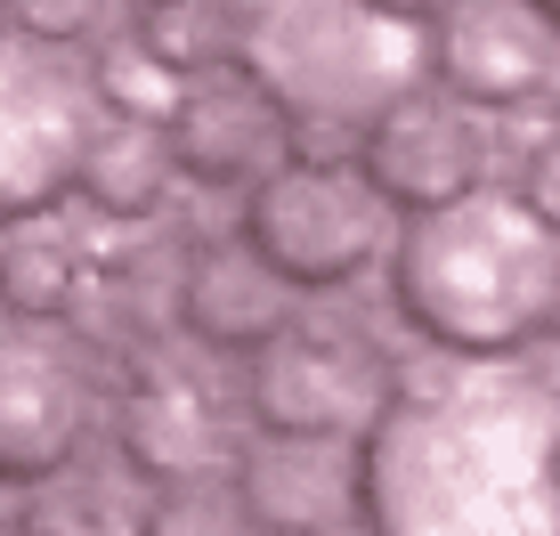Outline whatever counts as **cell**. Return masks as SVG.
<instances>
[{
	"label": "cell",
	"mask_w": 560,
	"mask_h": 536,
	"mask_svg": "<svg viewBox=\"0 0 560 536\" xmlns=\"http://www.w3.org/2000/svg\"><path fill=\"white\" fill-rule=\"evenodd\" d=\"M358 171L382 187L390 212H439V203H463L488 187V130H479V106H463L455 90L431 98V90H407L398 106H382L374 123L358 130Z\"/></svg>",
	"instance_id": "obj_7"
},
{
	"label": "cell",
	"mask_w": 560,
	"mask_h": 536,
	"mask_svg": "<svg viewBox=\"0 0 560 536\" xmlns=\"http://www.w3.org/2000/svg\"><path fill=\"white\" fill-rule=\"evenodd\" d=\"M520 196H528V212L560 228V130H545V139L528 147V163H520Z\"/></svg>",
	"instance_id": "obj_19"
},
{
	"label": "cell",
	"mask_w": 560,
	"mask_h": 536,
	"mask_svg": "<svg viewBox=\"0 0 560 536\" xmlns=\"http://www.w3.org/2000/svg\"><path fill=\"white\" fill-rule=\"evenodd\" d=\"M171 179H179V155H171V130L163 123H130V114H114L98 139H90V163H82L90 212L147 220V212H163Z\"/></svg>",
	"instance_id": "obj_14"
},
{
	"label": "cell",
	"mask_w": 560,
	"mask_h": 536,
	"mask_svg": "<svg viewBox=\"0 0 560 536\" xmlns=\"http://www.w3.org/2000/svg\"><path fill=\"white\" fill-rule=\"evenodd\" d=\"M106 0H9V33H33V42H82L90 25H98Z\"/></svg>",
	"instance_id": "obj_18"
},
{
	"label": "cell",
	"mask_w": 560,
	"mask_h": 536,
	"mask_svg": "<svg viewBox=\"0 0 560 536\" xmlns=\"http://www.w3.org/2000/svg\"><path fill=\"white\" fill-rule=\"evenodd\" d=\"M90 73H98L106 114H130V123H163V130H171V114H179V98H187V73L163 66L139 33H114V42H98Z\"/></svg>",
	"instance_id": "obj_15"
},
{
	"label": "cell",
	"mask_w": 560,
	"mask_h": 536,
	"mask_svg": "<svg viewBox=\"0 0 560 536\" xmlns=\"http://www.w3.org/2000/svg\"><path fill=\"white\" fill-rule=\"evenodd\" d=\"M536 9H545V25H552V33H560V0H536Z\"/></svg>",
	"instance_id": "obj_23"
},
{
	"label": "cell",
	"mask_w": 560,
	"mask_h": 536,
	"mask_svg": "<svg viewBox=\"0 0 560 536\" xmlns=\"http://www.w3.org/2000/svg\"><path fill=\"white\" fill-rule=\"evenodd\" d=\"M301 284L260 253L253 236H203L179 268V325L220 358H260L277 334H293Z\"/></svg>",
	"instance_id": "obj_11"
},
{
	"label": "cell",
	"mask_w": 560,
	"mask_h": 536,
	"mask_svg": "<svg viewBox=\"0 0 560 536\" xmlns=\"http://www.w3.org/2000/svg\"><path fill=\"white\" fill-rule=\"evenodd\" d=\"M431 73L479 114H528L560 82V33L536 0H463L431 25Z\"/></svg>",
	"instance_id": "obj_8"
},
{
	"label": "cell",
	"mask_w": 560,
	"mask_h": 536,
	"mask_svg": "<svg viewBox=\"0 0 560 536\" xmlns=\"http://www.w3.org/2000/svg\"><path fill=\"white\" fill-rule=\"evenodd\" d=\"M382 9L415 16V25H439V16H447V9H463V0H382Z\"/></svg>",
	"instance_id": "obj_21"
},
{
	"label": "cell",
	"mask_w": 560,
	"mask_h": 536,
	"mask_svg": "<svg viewBox=\"0 0 560 536\" xmlns=\"http://www.w3.org/2000/svg\"><path fill=\"white\" fill-rule=\"evenodd\" d=\"M130 33L179 73H203L220 66V49H236V25L220 0H130Z\"/></svg>",
	"instance_id": "obj_16"
},
{
	"label": "cell",
	"mask_w": 560,
	"mask_h": 536,
	"mask_svg": "<svg viewBox=\"0 0 560 536\" xmlns=\"http://www.w3.org/2000/svg\"><path fill=\"white\" fill-rule=\"evenodd\" d=\"M253 423L284 439H365L398 407V366L350 325H293L253 358Z\"/></svg>",
	"instance_id": "obj_6"
},
{
	"label": "cell",
	"mask_w": 560,
	"mask_h": 536,
	"mask_svg": "<svg viewBox=\"0 0 560 536\" xmlns=\"http://www.w3.org/2000/svg\"><path fill=\"white\" fill-rule=\"evenodd\" d=\"M545 480H552V496H560V431H552V447H545Z\"/></svg>",
	"instance_id": "obj_22"
},
{
	"label": "cell",
	"mask_w": 560,
	"mask_h": 536,
	"mask_svg": "<svg viewBox=\"0 0 560 536\" xmlns=\"http://www.w3.org/2000/svg\"><path fill=\"white\" fill-rule=\"evenodd\" d=\"M98 73L66 66L57 42L9 33V130H0V212L9 228L49 220L66 196H82V163L98 139Z\"/></svg>",
	"instance_id": "obj_5"
},
{
	"label": "cell",
	"mask_w": 560,
	"mask_h": 536,
	"mask_svg": "<svg viewBox=\"0 0 560 536\" xmlns=\"http://www.w3.org/2000/svg\"><path fill=\"white\" fill-rule=\"evenodd\" d=\"M228 504H154V528H220Z\"/></svg>",
	"instance_id": "obj_20"
},
{
	"label": "cell",
	"mask_w": 560,
	"mask_h": 536,
	"mask_svg": "<svg viewBox=\"0 0 560 536\" xmlns=\"http://www.w3.org/2000/svg\"><path fill=\"white\" fill-rule=\"evenodd\" d=\"M114 447L147 488H211L220 480V415L203 391L154 374L114 407Z\"/></svg>",
	"instance_id": "obj_13"
},
{
	"label": "cell",
	"mask_w": 560,
	"mask_h": 536,
	"mask_svg": "<svg viewBox=\"0 0 560 536\" xmlns=\"http://www.w3.org/2000/svg\"><path fill=\"white\" fill-rule=\"evenodd\" d=\"M236 521L268 536H334L365 521L358 439H284L260 431V447L236 455Z\"/></svg>",
	"instance_id": "obj_9"
},
{
	"label": "cell",
	"mask_w": 560,
	"mask_h": 536,
	"mask_svg": "<svg viewBox=\"0 0 560 536\" xmlns=\"http://www.w3.org/2000/svg\"><path fill=\"white\" fill-rule=\"evenodd\" d=\"M552 334H560V325H552Z\"/></svg>",
	"instance_id": "obj_24"
},
{
	"label": "cell",
	"mask_w": 560,
	"mask_h": 536,
	"mask_svg": "<svg viewBox=\"0 0 560 536\" xmlns=\"http://www.w3.org/2000/svg\"><path fill=\"white\" fill-rule=\"evenodd\" d=\"M171 155H179V179L196 187H253L293 155V123L244 66H228L211 82H187L171 114Z\"/></svg>",
	"instance_id": "obj_12"
},
{
	"label": "cell",
	"mask_w": 560,
	"mask_h": 536,
	"mask_svg": "<svg viewBox=\"0 0 560 536\" xmlns=\"http://www.w3.org/2000/svg\"><path fill=\"white\" fill-rule=\"evenodd\" d=\"M228 66H244L284 106L293 155L308 147L358 155V130L407 90H422L431 33L382 0H260L253 16H236Z\"/></svg>",
	"instance_id": "obj_3"
},
{
	"label": "cell",
	"mask_w": 560,
	"mask_h": 536,
	"mask_svg": "<svg viewBox=\"0 0 560 536\" xmlns=\"http://www.w3.org/2000/svg\"><path fill=\"white\" fill-rule=\"evenodd\" d=\"M244 236L260 244L301 293H334V284L365 277L390 244V203L382 187L334 155H284L268 179L244 196Z\"/></svg>",
	"instance_id": "obj_4"
},
{
	"label": "cell",
	"mask_w": 560,
	"mask_h": 536,
	"mask_svg": "<svg viewBox=\"0 0 560 536\" xmlns=\"http://www.w3.org/2000/svg\"><path fill=\"white\" fill-rule=\"evenodd\" d=\"M390 301L439 358L504 366L560 325V228L495 187L415 212L390 244Z\"/></svg>",
	"instance_id": "obj_2"
},
{
	"label": "cell",
	"mask_w": 560,
	"mask_h": 536,
	"mask_svg": "<svg viewBox=\"0 0 560 536\" xmlns=\"http://www.w3.org/2000/svg\"><path fill=\"white\" fill-rule=\"evenodd\" d=\"M73 293H82V268L57 236H42V220H25L9 236V317L25 325H49L73 310Z\"/></svg>",
	"instance_id": "obj_17"
},
{
	"label": "cell",
	"mask_w": 560,
	"mask_h": 536,
	"mask_svg": "<svg viewBox=\"0 0 560 536\" xmlns=\"http://www.w3.org/2000/svg\"><path fill=\"white\" fill-rule=\"evenodd\" d=\"M90 439V382L57 341L25 334L16 317L9 358H0V480L9 488H42L82 455Z\"/></svg>",
	"instance_id": "obj_10"
},
{
	"label": "cell",
	"mask_w": 560,
	"mask_h": 536,
	"mask_svg": "<svg viewBox=\"0 0 560 536\" xmlns=\"http://www.w3.org/2000/svg\"><path fill=\"white\" fill-rule=\"evenodd\" d=\"M545 447L552 431L528 398H479L455 382L407 391L358 439L365 528H536L560 504Z\"/></svg>",
	"instance_id": "obj_1"
}]
</instances>
